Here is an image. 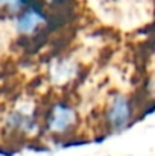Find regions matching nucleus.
I'll list each match as a JSON object with an SVG mask.
<instances>
[{
    "mask_svg": "<svg viewBox=\"0 0 155 156\" xmlns=\"http://www.w3.org/2000/svg\"><path fill=\"white\" fill-rule=\"evenodd\" d=\"M78 123L76 111L67 103H55L52 105L46 115V129L53 135H65Z\"/></svg>",
    "mask_w": 155,
    "mask_h": 156,
    "instance_id": "obj_1",
    "label": "nucleus"
},
{
    "mask_svg": "<svg viewBox=\"0 0 155 156\" xmlns=\"http://www.w3.org/2000/svg\"><path fill=\"white\" fill-rule=\"evenodd\" d=\"M105 117H106V123L111 130H123L132 120L131 100L123 94L114 96L106 108Z\"/></svg>",
    "mask_w": 155,
    "mask_h": 156,
    "instance_id": "obj_2",
    "label": "nucleus"
},
{
    "mask_svg": "<svg viewBox=\"0 0 155 156\" xmlns=\"http://www.w3.org/2000/svg\"><path fill=\"white\" fill-rule=\"evenodd\" d=\"M46 21H47V18H46L44 12L41 11V8H38L35 3H32L15 15L14 24H15V29L21 35H31V34H35Z\"/></svg>",
    "mask_w": 155,
    "mask_h": 156,
    "instance_id": "obj_3",
    "label": "nucleus"
},
{
    "mask_svg": "<svg viewBox=\"0 0 155 156\" xmlns=\"http://www.w3.org/2000/svg\"><path fill=\"white\" fill-rule=\"evenodd\" d=\"M35 126V118L31 114L14 111L8 117V127L18 133H29Z\"/></svg>",
    "mask_w": 155,
    "mask_h": 156,
    "instance_id": "obj_4",
    "label": "nucleus"
},
{
    "mask_svg": "<svg viewBox=\"0 0 155 156\" xmlns=\"http://www.w3.org/2000/svg\"><path fill=\"white\" fill-rule=\"evenodd\" d=\"M78 71V65L70 61V59H62V61H58L56 64H53L50 68V74L52 79L58 83H62V82H68Z\"/></svg>",
    "mask_w": 155,
    "mask_h": 156,
    "instance_id": "obj_5",
    "label": "nucleus"
},
{
    "mask_svg": "<svg viewBox=\"0 0 155 156\" xmlns=\"http://www.w3.org/2000/svg\"><path fill=\"white\" fill-rule=\"evenodd\" d=\"M35 3V0H0V12L8 15H17L26 6Z\"/></svg>",
    "mask_w": 155,
    "mask_h": 156,
    "instance_id": "obj_6",
    "label": "nucleus"
}]
</instances>
